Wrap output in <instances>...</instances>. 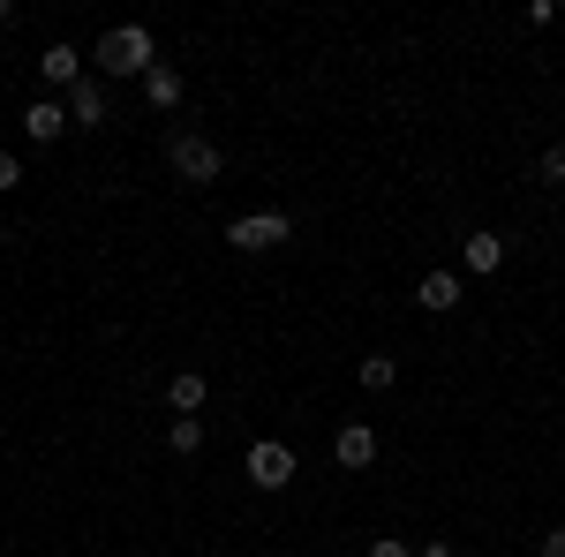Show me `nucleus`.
Returning a JSON list of instances; mask_svg holds the SVG:
<instances>
[{
  "instance_id": "obj_1",
  "label": "nucleus",
  "mask_w": 565,
  "mask_h": 557,
  "mask_svg": "<svg viewBox=\"0 0 565 557\" xmlns=\"http://www.w3.org/2000/svg\"><path fill=\"white\" fill-rule=\"evenodd\" d=\"M106 76H151L159 68V45H151V31L143 23H114L106 39H98V53H90Z\"/></svg>"
},
{
  "instance_id": "obj_2",
  "label": "nucleus",
  "mask_w": 565,
  "mask_h": 557,
  "mask_svg": "<svg viewBox=\"0 0 565 557\" xmlns=\"http://www.w3.org/2000/svg\"><path fill=\"white\" fill-rule=\"evenodd\" d=\"M226 242L242 249V257H264V249H279V242H295V218L287 212H249L226 226Z\"/></svg>"
},
{
  "instance_id": "obj_3",
  "label": "nucleus",
  "mask_w": 565,
  "mask_h": 557,
  "mask_svg": "<svg viewBox=\"0 0 565 557\" xmlns=\"http://www.w3.org/2000/svg\"><path fill=\"white\" fill-rule=\"evenodd\" d=\"M167 159H174L181 181H218V167H226V159H218V143H212V136H196V129H181L174 143H167Z\"/></svg>"
},
{
  "instance_id": "obj_4",
  "label": "nucleus",
  "mask_w": 565,
  "mask_h": 557,
  "mask_svg": "<svg viewBox=\"0 0 565 557\" xmlns=\"http://www.w3.org/2000/svg\"><path fill=\"white\" fill-rule=\"evenodd\" d=\"M249 482H257V490H287V482H295V444L257 437V444H249Z\"/></svg>"
},
{
  "instance_id": "obj_5",
  "label": "nucleus",
  "mask_w": 565,
  "mask_h": 557,
  "mask_svg": "<svg viewBox=\"0 0 565 557\" xmlns=\"http://www.w3.org/2000/svg\"><path fill=\"white\" fill-rule=\"evenodd\" d=\"M332 460H340L348 474H362L370 460H377V429H370V422H348L340 437H332Z\"/></svg>"
},
{
  "instance_id": "obj_6",
  "label": "nucleus",
  "mask_w": 565,
  "mask_h": 557,
  "mask_svg": "<svg viewBox=\"0 0 565 557\" xmlns=\"http://www.w3.org/2000/svg\"><path fill=\"white\" fill-rule=\"evenodd\" d=\"M23 136H31V143H61V136H68V106H61V98H31V106H23Z\"/></svg>"
},
{
  "instance_id": "obj_7",
  "label": "nucleus",
  "mask_w": 565,
  "mask_h": 557,
  "mask_svg": "<svg viewBox=\"0 0 565 557\" xmlns=\"http://www.w3.org/2000/svg\"><path fill=\"white\" fill-rule=\"evenodd\" d=\"M68 129H106V84L98 76H84L68 90Z\"/></svg>"
},
{
  "instance_id": "obj_8",
  "label": "nucleus",
  "mask_w": 565,
  "mask_h": 557,
  "mask_svg": "<svg viewBox=\"0 0 565 557\" xmlns=\"http://www.w3.org/2000/svg\"><path fill=\"white\" fill-rule=\"evenodd\" d=\"M39 76L53 90H76V84H84V53H76V45H45V53H39Z\"/></svg>"
},
{
  "instance_id": "obj_9",
  "label": "nucleus",
  "mask_w": 565,
  "mask_h": 557,
  "mask_svg": "<svg viewBox=\"0 0 565 557\" xmlns=\"http://www.w3.org/2000/svg\"><path fill=\"white\" fill-rule=\"evenodd\" d=\"M204 369H174V377H167V407H174V415H204Z\"/></svg>"
},
{
  "instance_id": "obj_10",
  "label": "nucleus",
  "mask_w": 565,
  "mask_h": 557,
  "mask_svg": "<svg viewBox=\"0 0 565 557\" xmlns=\"http://www.w3.org/2000/svg\"><path fill=\"white\" fill-rule=\"evenodd\" d=\"M460 264L490 279V271H505V242H498V234H468V242H460Z\"/></svg>"
},
{
  "instance_id": "obj_11",
  "label": "nucleus",
  "mask_w": 565,
  "mask_h": 557,
  "mask_svg": "<svg viewBox=\"0 0 565 557\" xmlns=\"http://www.w3.org/2000/svg\"><path fill=\"white\" fill-rule=\"evenodd\" d=\"M415 301H423L430 317H445V309H460V279H452V271H423V287H415Z\"/></svg>"
},
{
  "instance_id": "obj_12",
  "label": "nucleus",
  "mask_w": 565,
  "mask_h": 557,
  "mask_svg": "<svg viewBox=\"0 0 565 557\" xmlns=\"http://www.w3.org/2000/svg\"><path fill=\"white\" fill-rule=\"evenodd\" d=\"M143 98H151L159 114H174V106H181V76H174V68H167V61H159V68L143 76Z\"/></svg>"
},
{
  "instance_id": "obj_13",
  "label": "nucleus",
  "mask_w": 565,
  "mask_h": 557,
  "mask_svg": "<svg viewBox=\"0 0 565 557\" xmlns=\"http://www.w3.org/2000/svg\"><path fill=\"white\" fill-rule=\"evenodd\" d=\"M167 444H174L181 460H189V452H204V422H196V415H174V422H167Z\"/></svg>"
},
{
  "instance_id": "obj_14",
  "label": "nucleus",
  "mask_w": 565,
  "mask_h": 557,
  "mask_svg": "<svg viewBox=\"0 0 565 557\" xmlns=\"http://www.w3.org/2000/svg\"><path fill=\"white\" fill-rule=\"evenodd\" d=\"M354 377H362V392H392V377H399V362H392V354H370V362H362Z\"/></svg>"
},
{
  "instance_id": "obj_15",
  "label": "nucleus",
  "mask_w": 565,
  "mask_h": 557,
  "mask_svg": "<svg viewBox=\"0 0 565 557\" xmlns=\"http://www.w3.org/2000/svg\"><path fill=\"white\" fill-rule=\"evenodd\" d=\"M535 173H543L551 189H565V143H558V151H543V159H535Z\"/></svg>"
},
{
  "instance_id": "obj_16",
  "label": "nucleus",
  "mask_w": 565,
  "mask_h": 557,
  "mask_svg": "<svg viewBox=\"0 0 565 557\" xmlns=\"http://www.w3.org/2000/svg\"><path fill=\"white\" fill-rule=\"evenodd\" d=\"M15 181H23V159H15V151H0V196H8Z\"/></svg>"
},
{
  "instance_id": "obj_17",
  "label": "nucleus",
  "mask_w": 565,
  "mask_h": 557,
  "mask_svg": "<svg viewBox=\"0 0 565 557\" xmlns=\"http://www.w3.org/2000/svg\"><path fill=\"white\" fill-rule=\"evenodd\" d=\"M362 557H415V543H392V535H385V543H370Z\"/></svg>"
},
{
  "instance_id": "obj_18",
  "label": "nucleus",
  "mask_w": 565,
  "mask_h": 557,
  "mask_svg": "<svg viewBox=\"0 0 565 557\" xmlns=\"http://www.w3.org/2000/svg\"><path fill=\"white\" fill-rule=\"evenodd\" d=\"M535 557H565V527H551V535L535 543Z\"/></svg>"
},
{
  "instance_id": "obj_19",
  "label": "nucleus",
  "mask_w": 565,
  "mask_h": 557,
  "mask_svg": "<svg viewBox=\"0 0 565 557\" xmlns=\"http://www.w3.org/2000/svg\"><path fill=\"white\" fill-rule=\"evenodd\" d=\"M415 557H460V550H452V543H423Z\"/></svg>"
},
{
  "instance_id": "obj_20",
  "label": "nucleus",
  "mask_w": 565,
  "mask_h": 557,
  "mask_svg": "<svg viewBox=\"0 0 565 557\" xmlns=\"http://www.w3.org/2000/svg\"><path fill=\"white\" fill-rule=\"evenodd\" d=\"M0 23H8V0H0Z\"/></svg>"
}]
</instances>
